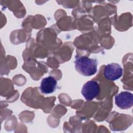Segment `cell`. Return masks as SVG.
I'll list each match as a JSON object with an SVG mask.
<instances>
[{"instance_id":"6da1fadb","label":"cell","mask_w":133,"mask_h":133,"mask_svg":"<svg viewBox=\"0 0 133 133\" xmlns=\"http://www.w3.org/2000/svg\"><path fill=\"white\" fill-rule=\"evenodd\" d=\"M74 63L76 70L84 76H90L97 72L98 62L96 59L85 56H76Z\"/></svg>"},{"instance_id":"7a4b0ae2","label":"cell","mask_w":133,"mask_h":133,"mask_svg":"<svg viewBox=\"0 0 133 133\" xmlns=\"http://www.w3.org/2000/svg\"><path fill=\"white\" fill-rule=\"evenodd\" d=\"M100 91L99 83L95 81H89L83 85L82 88V94L87 101H91L95 98Z\"/></svg>"},{"instance_id":"3957f363","label":"cell","mask_w":133,"mask_h":133,"mask_svg":"<svg viewBox=\"0 0 133 133\" xmlns=\"http://www.w3.org/2000/svg\"><path fill=\"white\" fill-rule=\"evenodd\" d=\"M103 74L107 79L112 81H115L122 76L123 69L119 64L111 63L105 66Z\"/></svg>"},{"instance_id":"277c9868","label":"cell","mask_w":133,"mask_h":133,"mask_svg":"<svg viewBox=\"0 0 133 133\" xmlns=\"http://www.w3.org/2000/svg\"><path fill=\"white\" fill-rule=\"evenodd\" d=\"M116 105L121 109H128L133 105V95L129 91H122L115 97Z\"/></svg>"},{"instance_id":"5b68a950","label":"cell","mask_w":133,"mask_h":133,"mask_svg":"<svg viewBox=\"0 0 133 133\" xmlns=\"http://www.w3.org/2000/svg\"><path fill=\"white\" fill-rule=\"evenodd\" d=\"M57 81L51 76L44 78L40 84L39 89L41 92L44 94H50L54 92L57 88Z\"/></svg>"}]
</instances>
